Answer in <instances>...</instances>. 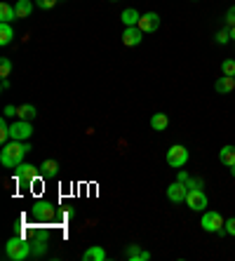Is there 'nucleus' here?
I'll return each instance as SVG.
<instances>
[{"mask_svg":"<svg viewBox=\"0 0 235 261\" xmlns=\"http://www.w3.org/2000/svg\"><path fill=\"white\" fill-rule=\"evenodd\" d=\"M29 151H31L29 141L10 139L5 146H3V151H0V163H3V167H7V170H14L17 165L24 163V158H26V153Z\"/></svg>","mask_w":235,"mask_h":261,"instance_id":"f257e3e1","label":"nucleus"},{"mask_svg":"<svg viewBox=\"0 0 235 261\" xmlns=\"http://www.w3.org/2000/svg\"><path fill=\"white\" fill-rule=\"evenodd\" d=\"M31 252H33V243L31 240H26V238L21 236H14L7 240L5 245V256L12 261H24L31 256Z\"/></svg>","mask_w":235,"mask_h":261,"instance_id":"f03ea898","label":"nucleus"},{"mask_svg":"<svg viewBox=\"0 0 235 261\" xmlns=\"http://www.w3.org/2000/svg\"><path fill=\"white\" fill-rule=\"evenodd\" d=\"M223 224H226V219H221V214L219 212H214V210H205V212H202V221H200L202 231H207V233H226L223 231Z\"/></svg>","mask_w":235,"mask_h":261,"instance_id":"7ed1b4c3","label":"nucleus"},{"mask_svg":"<svg viewBox=\"0 0 235 261\" xmlns=\"http://www.w3.org/2000/svg\"><path fill=\"white\" fill-rule=\"evenodd\" d=\"M165 160H167L169 167H176V170H179V167H184V165L188 163V148L186 146H181V144L169 146Z\"/></svg>","mask_w":235,"mask_h":261,"instance_id":"20e7f679","label":"nucleus"},{"mask_svg":"<svg viewBox=\"0 0 235 261\" xmlns=\"http://www.w3.org/2000/svg\"><path fill=\"white\" fill-rule=\"evenodd\" d=\"M31 137H33V125H31V120H14L12 125H10V139L14 141H29Z\"/></svg>","mask_w":235,"mask_h":261,"instance_id":"39448f33","label":"nucleus"},{"mask_svg":"<svg viewBox=\"0 0 235 261\" xmlns=\"http://www.w3.org/2000/svg\"><path fill=\"white\" fill-rule=\"evenodd\" d=\"M186 205H188V210H193V212H205V210H207V195H205V191H202V189H188Z\"/></svg>","mask_w":235,"mask_h":261,"instance_id":"423d86ee","label":"nucleus"},{"mask_svg":"<svg viewBox=\"0 0 235 261\" xmlns=\"http://www.w3.org/2000/svg\"><path fill=\"white\" fill-rule=\"evenodd\" d=\"M144 36L146 33L139 26H125V31H122V45L125 47H137L144 40Z\"/></svg>","mask_w":235,"mask_h":261,"instance_id":"0eeeda50","label":"nucleus"},{"mask_svg":"<svg viewBox=\"0 0 235 261\" xmlns=\"http://www.w3.org/2000/svg\"><path fill=\"white\" fill-rule=\"evenodd\" d=\"M14 174H17V179L19 181H29V184H33L40 176V167H33V165H26V163H21V165H17L14 167Z\"/></svg>","mask_w":235,"mask_h":261,"instance_id":"6e6552de","label":"nucleus"},{"mask_svg":"<svg viewBox=\"0 0 235 261\" xmlns=\"http://www.w3.org/2000/svg\"><path fill=\"white\" fill-rule=\"evenodd\" d=\"M137 26L144 31V33H155V31L160 29V14H158V12H146V14H141V19H139Z\"/></svg>","mask_w":235,"mask_h":261,"instance_id":"1a4fd4ad","label":"nucleus"},{"mask_svg":"<svg viewBox=\"0 0 235 261\" xmlns=\"http://www.w3.org/2000/svg\"><path fill=\"white\" fill-rule=\"evenodd\" d=\"M188 195V186L184 181H174L167 186V200L172 202H184Z\"/></svg>","mask_w":235,"mask_h":261,"instance_id":"9d476101","label":"nucleus"},{"mask_svg":"<svg viewBox=\"0 0 235 261\" xmlns=\"http://www.w3.org/2000/svg\"><path fill=\"white\" fill-rule=\"evenodd\" d=\"M106 259H109V254H106V249L101 245H94V247L83 252V261H106Z\"/></svg>","mask_w":235,"mask_h":261,"instance_id":"9b49d317","label":"nucleus"},{"mask_svg":"<svg viewBox=\"0 0 235 261\" xmlns=\"http://www.w3.org/2000/svg\"><path fill=\"white\" fill-rule=\"evenodd\" d=\"M125 256H127V261H148V259H151V254H148V252H144L139 245H127Z\"/></svg>","mask_w":235,"mask_h":261,"instance_id":"f8f14e48","label":"nucleus"},{"mask_svg":"<svg viewBox=\"0 0 235 261\" xmlns=\"http://www.w3.org/2000/svg\"><path fill=\"white\" fill-rule=\"evenodd\" d=\"M214 90H217L219 94H230V92L235 90V78L233 75H221V78L214 83Z\"/></svg>","mask_w":235,"mask_h":261,"instance_id":"ddd939ff","label":"nucleus"},{"mask_svg":"<svg viewBox=\"0 0 235 261\" xmlns=\"http://www.w3.org/2000/svg\"><path fill=\"white\" fill-rule=\"evenodd\" d=\"M33 214H36L38 219H45V221H47V219L55 217V205H52V202H36V205H33Z\"/></svg>","mask_w":235,"mask_h":261,"instance_id":"4468645a","label":"nucleus"},{"mask_svg":"<svg viewBox=\"0 0 235 261\" xmlns=\"http://www.w3.org/2000/svg\"><path fill=\"white\" fill-rule=\"evenodd\" d=\"M33 3H36V0H17V3H14L17 19H29L31 12H33Z\"/></svg>","mask_w":235,"mask_h":261,"instance_id":"2eb2a0df","label":"nucleus"},{"mask_svg":"<svg viewBox=\"0 0 235 261\" xmlns=\"http://www.w3.org/2000/svg\"><path fill=\"white\" fill-rule=\"evenodd\" d=\"M219 160H221L226 167H233L235 165V146H223L221 151H219Z\"/></svg>","mask_w":235,"mask_h":261,"instance_id":"dca6fc26","label":"nucleus"},{"mask_svg":"<svg viewBox=\"0 0 235 261\" xmlns=\"http://www.w3.org/2000/svg\"><path fill=\"white\" fill-rule=\"evenodd\" d=\"M14 19H17L14 7L10 5V3H0V21H3V24H12Z\"/></svg>","mask_w":235,"mask_h":261,"instance_id":"f3484780","label":"nucleus"},{"mask_svg":"<svg viewBox=\"0 0 235 261\" xmlns=\"http://www.w3.org/2000/svg\"><path fill=\"white\" fill-rule=\"evenodd\" d=\"M36 116H38V111L33 103H21V106H17V118H21V120H33Z\"/></svg>","mask_w":235,"mask_h":261,"instance_id":"a211bd4d","label":"nucleus"},{"mask_svg":"<svg viewBox=\"0 0 235 261\" xmlns=\"http://www.w3.org/2000/svg\"><path fill=\"white\" fill-rule=\"evenodd\" d=\"M139 19H141V14L137 12V10H134V7H127L125 12L120 14V21L125 26H137L139 24Z\"/></svg>","mask_w":235,"mask_h":261,"instance_id":"6ab92c4d","label":"nucleus"},{"mask_svg":"<svg viewBox=\"0 0 235 261\" xmlns=\"http://www.w3.org/2000/svg\"><path fill=\"white\" fill-rule=\"evenodd\" d=\"M151 127L155 129V132H165V129L169 127V118L165 116V113H153V118H151Z\"/></svg>","mask_w":235,"mask_h":261,"instance_id":"aec40b11","label":"nucleus"},{"mask_svg":"<svg viewBox=\"0 0 235 261\" xmlns=\"http://www.w3.org/2000/svg\"><path fill=\"white\" fill-rule=\"evenodd\" d=\"M40 174L42 176H57L59 174V163L57 160H45L40 165Z\"/></svg>","mask_w":235,"mask_h":261,"instance_id":"412c9836","label":"nucleus"},{"mask_svg":"<svg viewBox=\"0 0 235 261\" xmlns=\"http://www.w3.org/2000/svg\"><path fill=\"white\" fill-rule=\"evenodd\" d=\"M14 40V31L10 24H3L0 21V45H10Z\"/></svg>","mask_w":235,"mask_h":261,"instance_id":"4be33fe9","label":"nucleus"},{"mask_svg":"<svg viewBox=\"0 0 235 261\" xmlns=\"http://www.w3.org/2000/svg\"><path fill=\"white\" fill-rule=\"evenodd\" d=\"M10 73H12V61L7 59V57H3V59H0V75H3V80H5Z\"/></svg>","mask_w":235,"mask_h":261,"instance_id":"5701e85b","label":"nucleus"},{"mask_svg":"<svg viewBox=\"0 0 235 261\" xmlns=\"http://www.w3.org/2000/svg\"><path fill=\"white\" fill-rule=\"evenodd\" d=\"M221 73L223 75H233L235 78V59H226L221 64Z\"/></svg>","mask_w":235,"mask_h":261,"instance_id":"b1692460","label":"nucleus"},{"mask_svg":"<svg viewBox=\"0 0 235 261\" xmlns=\"http://www.w3.org/2000/svg\"><path fill=\"white\" fill-rule=\"evenodd\" d=\"M0 141H3V146L10 141V125L5 120H0Z\"/></svg>","mask_w":235,"mask_h":261,"instance_id":"393cba45","label":"nucleus"},{"mask_svg":"<svg viewBox=\"0 0 235 261\" xmlns=\"http://www.w3.org/2000/svg\"><path fill=\"white\" fill-rule=\"evenodd\" d=\"M214 40H217L219 45H226L230 40V31H219L217 33V38H214Z\"/></svg>","mask_w":235,"mask_h":261,"instance_id":"a878e982","label":"nucleus"},{"mask_svg":"<svg viewBox=\"0 0 235 261\" xmlns=\"http://www.w3.org/2000/svg\"><path fill=\"white\" fill-rule=\"evenodd\" d=\"M57 3H59V0H36V5L40 7V10H52Z\"/></svg>","mask_w":235,"mask_h":261,"instance_id":"bb28decb","label":"nucleus"},{"mask_svg":"<svg viewBox=\"0 0 235 261\" xmlns=\"http://www.w3.org/2000/svg\"><path fill=\"white\" fill-rule=\"evenodd\" d=\"M223 231L228 233V236H235V217L226 219V224H223Z\"/></svg>","mask_w":235,"mask_h":261,"instance_id":"cd10ccee","label":"nucleus"},{"mask_svg":"<svg viewBox=\"0 0 235 261\" xmlns=\"http://www.w3.org/2000/svg\"><path fill=\"white\" fill-rule=\"evenodd\" d=\"M226 24H228V26H235V5L228 7V12H226Z\"/></svg>","mask_w":235,"mask_h":261,"instance_id":"c85d7f7f","label":"nucleus"},{"mask_svg":"<svg viewBox=\"0 0 235 261\" xmlns=\"http://www.w3.org/2000/svg\"><path fill=\"white\" fill-rule=\"evenodd\" d=\"M186 186L188 189H202V181H200V179H188Z\"/></svg>","mask_w":235,"mask_h":261,"instance_id":"c756f323","label":"nucleus"},{"mask_svg":"<svg viewBox=\"0 0 235 261\" xmlns=\"http://www.w3.org/2000/svg\"><path fill=\"white\" fill-rule=\"evenodd\" d=\"M3 116H5V118H14V116H17V109H14V106H5Z\"/></svg>","mask_w":235,"mask_h":261,"instance_id":"7c9ffc66","label":"nucleus"},{"mask_svg":"<svg viewBox=\"0 0 235 261\" xmlns=\"http://www.w3.org/2000/svg\"><path fill=\"white\" fill-rule=\"evenodd\" d=\"M188 179H191V176H188V172H179V176H176V181H184V184H186Z\"/></svg>","mask_w":235,"mask_h":261,"instance_id":"2f4dec72","label":"nucleus"},{"mask_svg":"<svg viewBox=\"0 0 235 261\" xmlns=\"http://www.w3.org/2000/svg\"><path fill=\"white\" fill-rule=\"evenodd\" d=\"M0 90H3V92H7V90H10V80H3V83H0Z\"/></svg>","mask_w":235,"mask_h":261,"instance_id":"473e14b6","label":"nucleus"},{"mask_svg":"<svg viewBox=\"0 0 235 261\" xmlns=\"http://www.w3.org/2000/svg\"><path fill=\"white\" fill-rule=\"evenodd\" d=\"M230 38H235V26H230Z\"/></svg>","mask_w":235,"mask_h":261,"instance_id":"72a5a7b5","label":"nucleus"},{"mask_svg":"<svg viewBox=\"0 0 235 261\" xmlns=\"http://www.w3.org/2000/svg\"><path fill=\"white\" fill-rule=\"evenodd\" d=\"M230 174H233V176H235V165H233V167H230Z\"/></svg>","mask_w":235,"mask_h":261,"instance_id":"f704fd0d","label":"nucleus"},{"mask_svg":"<svg viewBox=\"0 0 235 261\" xmlns=\"http://www.w3.org/2000/svg\"><path fill=\"white\" fill-rule=\"evenodd\" d=\"M111 3H118V0H111Z\"/></svg>","mask_w":235,"mask_h":261,"instance_id":"c9c22d12","label":"nucleus"}]
</instances>
